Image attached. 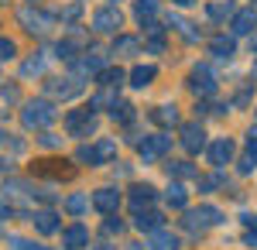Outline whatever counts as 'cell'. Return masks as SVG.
Here are the masks:
<instances>
[{
	"label": "cell",
	"instance_id": "ab89813d",
	"mask_svg": "<svg viewBox=\"0 0 257 250\" xmlns=\"http://www.w3.org/2000/svg\"><path fill=\"white\" fill-rule=\"evenodd\" d=\"M148 52L161 55V52H165V38H161V35H148Z\"/></svg>",
	"mask_w": 257,
	"mask_h": 250
},
{
	"label": "cell",
	"instance_id": "30bf717a",
	"mask_svg": "<svg viewBox=\"0 0 257 250\" xmlns=\"http://www.w3.org/2000/svg\"><path fill=\"white\" fill-rule=\"evenodd\" d=\"M79 89H82V86L76 82V79H52V82L45 86V93H48L52 99H72Z\"/></svg>",
	"mask_w": 257,
	"mask_h": 250
},
{
	"label": "cell",
	"instance_id": "4316f807",
	"mask_svg": "<svg viewBox=\"0 0 257 250\" xmlns=\"http://www.w3.org/2000/svg\"><path fill=\"white\" fill-rule=\"evenodd\" d=\"M165 168H168L172 178H196V168H192L189 161H168Z\"/></svg>",
	"mask_w": 257,
	"mask_h": 250
},
{
	"label": "cell",
	"instance_id": "e0dca14e",
	"mask_svg": "<svg viewBox=\"0 0 257 250\" xmlns=\"http://www.w3.org/2000/svg\"><path fill=\"white\" fill-rule=\"evenodd\" d=\"M257 168V134H247V151H243V158H240L237 172L240 175H250Z\"/></svg>",
	"mask_w": 257,
	"mask_h": 250
},
{
	"label": "cell",
	"instance_id": "2e32d148",
	"mask_svg": "<svg viewBox=\"0 0 257 250\" xmlns=\"http://www.w3.org/2000/svg\"><path fill=\"white\" fill-rule=\"evenodd\" d=\"M151 202H155V189L151 185H134L131 189V209L134 212H144Z\"/></svg>",
	"mask_w": 257,
	"mask_h": 250
},
{
	"label": "cell",
	"instance_id": "b9f144b4",
	"mask_svg": "<svg viewBox=\"0 0 257 250\" xmlns=\"http://www.w3.org/2000/svg\"><path fill=\"white\" fill-rule=\"evenodd\" d=\"M38 141H41V148H52V151H55V148H62V141H59L55 134H52V131H45V134H41Z\"/></svg>",
	"mask_w": 257,
	"mask_h": 250
},
{
	"label": "cell",
	"instance_id": "7bdbcfd3",
	"mask_svg": "<svg viewBox=\"0 0 257 250\" xmlns=\"http://www.w3.org/2000/svg\"><path fill=\"white\" fill-rule=\"evenodd\" d=\"M120 230H123V223H120V219H113V216L103 223V233H106V236H113V233H120Z\"/></svg>",
	"mask_w": 257,
	"mask_h": 250
},
{
	"label": "cell",
	"instance_id": "44dd1931",
	"mask_svg": "<svg viewBox=\"0 0 257 250\" xmlns=\"http://www.w3.org/2000/svg\"><path fill=\"white\" fill-rule=\"evenodd\" d=\"M206 14H209L213 21H223V18H233L237 7H233V0H213V4L206 7Z\"/></svg>",
	"mask_w": 257,
	"mask_h": 250
},
{
	"label": "cell",
	"instance_id": "7dc6e473",
	"mask_svg": "<svg viewBox=\"0 0 257 250\" xmlns=\"http://www.w3.org/2000/svg\"><path fill=\"white\" fill-rule=\"evenodd\" d=\"M247 243H250V247H257V230H250V233H247Z\"/></svg>",
	"mask_w": 257,
	"mask_h": 250
},
{
	"label": "cell",
	"instance_id": "1f68e13d",
	"mask_svg": "<svg viewBox=\"0 0 257 250\" xmlns=\"http://www.w3.org/2000/svg\"><path fill=\"white\" fill-rule=\"evenodd\" d=\"M99 86H110V89H120V82H123V72L120 69H103L99 72Z\"/></svg>",
	"mask_w": 257,
	"mask_h": 250
},
{
	"label": "cell",
	"instance_id": "f35d334b",
	"mask_svg": "<svg viewBox=\"0 0 257 250\" xmlns=\"http://www.w3.org/2000/svg\"><path fill=\"white\" fill-rule=\"evenodd\" d=\"M14 55H18V45L11 38H0V62H4V58H14Z\"/></svg>",
	"mask_w": 257,
	"mask_h": 250
},
{
	"label": "cell",
	"instance_id": "603a6c76",
	"mask_svg": "<svg viewBox=\"0 0 257 250\" xmlns=\"http://www.w3.org/2000/svg\"><path fill=\"white\" fill-rule=\"evenodd\" d=\"M151 120L161 123V127H175V123H178V110H175V106H158V110L151 113Z\"/></svg>",
	"mask_w": 257,
	"mask_h": 250
},
{
	"label": "cell",
	"instance_id": "8992f818",
	"mask_svg": "<svg viewBox=\"0 0 257 250\" xmlns=\"http://www.w3.org/2000/svg\"><path fill=\"white\" fill-rule=\"evenodd\" d=\"M206 154H209V161H213V165L219 168V165H230V161H233V154H237V144H233L230 137H216V141L206 148Z\"/></svg>",
	"mask_w": 257,
	"mask_h": 250
},
{
	"label": "cell",
	"instance_id": "c3c4849f",
	"mask_svg": "<svg viewBox=\"0 0 257 250\" xmlns=\"http://www.w3.org/2000/svg\"><path fill=\"white\" fill-rule=\"evenodd\" d=\"M172 4H178V7H192L196 0H172Z\"/></svg>",
	"mask_w": 257,
	"mask_h": 250
},
{
	"label": "cell",
	"instance_id": "f6af8a7d",
	"mask_svg": "<svg viewBox=\"0 0 257 250\" xmlns=\"http://www.w3.org/2000/svg\"><path fill=\"white\" fill-rule=\"evenodd\" d=\"M0 96H4V103H14V99H18V89H14V86H11V89H4V93H0Z\"/></svg>",
	"mask_w": 257,
	"mask_h": 250
},
{
	"label": "cell",
	"instance_id": "d4e9b609",
	"mask_svg": "<svg viewBox=\"0 0 257 250\" xmlns=\"http://www.w3.org/2000/svg\"><path fill=\"white\" fill-rule=\"evenodd\" d=\"M202 219V226H216V223H223V212L216 209V206H199V209H192Z\"/></svg>",
	"mask_w": 257,
	"mask_h": 250
},
{
	"label": "cell",
	"instance_id": "8fae6325",
	"mask_svg": "<svg viewBox=\"0 0 257 250\" xmlns=\"http://www.w3.org/2000/svg\"><path fill=\"white\" fill-rule=\"evenodd\" d=\"M93 206H96L99 212H106V216H113L120 206V192L117 189H96L93 192Z\"/></svg>",
	"mask_w": 257,
	"mask_h": 250
},
{
	"label": "cell",
	"instance_id": "3957f363",
	"mask_svg": "<svg viewBox=\"0 0 257 250\" xmlns=\"http://www.w3.org/2000/svg\"><path fill=\"white\" fill-rule=\"evenodd\" d=\"M138 151H141V161L151 165V161H158V158H165V154L172 151V137H165V134L144 137V141L138 144Z\"/></svg>",
	"mask_w": 257,
	"mask_h": 250
},
{
	"label": "cell",
	"instance_id": "277c9868",
	"mask_svg": "<svg viewBox=\"0 0 257 250\" xmlns=\"http://www.w3.org/2000/svg\"><path fill=\"white\" fill-rule=\"evenodd\" d=\"M189 89H192L199 99H206V96L216 93V76L209 72V65H196V69H192V76H189Z\"/></svg>",
	"mask_w": 257,
	"mask_h": 250
},
{
	"label": "cell",
	"instance_id": "f907efd6",
	"mask_svg": "<svg viewBox=\"0 0 257 250\" xmlns=\"http://www.w3.org/2000/svg\"><path fill=\"white\" fill-rule=\"evenodd\" d=\"M250 52H257V35H254V38H250Z\"/></svg>",
	"mask_w": 257,
	"mask_h": 250
},
{
	"label": "cell",
	"instance_id": "ee69618b",
	"mask_svg": "<svg viewBox=\"0 0 257 250\" xmlns=\"http://www.w3.org/2000/svg\"><path fill=\"white\" fill-rule=\"evenodd\" d=\"M11 247H14V250H45V247H35V243L21 240V236H11Z\"/></svg>",
	"mask_w": 257,
	"mask_h": 250
},
{
	"label": "cell",
	"instance_id": "681fc988",
	"mask_svg": "<svg viewBox=\"0 0 257 250\" xmlns=\"http://www.w3.org/2000/svg\"><path fill=\"white\" fill-rule=\"evenodd\" d=\"M96 250H117V247H110V243H99V247Z\"/></svg>",
	"mask_w": 257,
	"mask_h": 250
},
{
	"label": "cell",
	"instance_id": "60d3db41",
	"mask_svg": "<svg viewBox=\"0 0 257 250\" xmlns=\"http://www.w3.org/2000/svg\"><path fill=\"white\" fill-rule=\"evenodd\" d=\"M82 14V4L79 0H76V4H69V7H65V11H62V21H76Z\"/></svg>",
	"mask_w": 257,
	"mask_h": 250
},
{
	"label": "cell",
	"instance_id": "db71d44e",
	"mask_svg": "<svg viewBox=\"0 0 257 250\" xmlns=\"http://www.w3.org/2000/svg\"><path fill=\"white\" fill-rule=\"evenodd\" d=\"M0 4H7V0H0Z\"/></svg>",
	"mask_w": 257,
	"mask_h": 250
},
{
	"label": "cell",
	"instance_id": "ac0fdd59",
	"mask_svg": "<svg viewBox=\"0 0 257 250\" xmlns=\"http://www.w3.org/2000/svg\"><path fill=\"white\" fill-rule=\"evenodd\" d=\"M155 76H158V69H155V65H134V69H131V86L144 89V86H151V82H155Z\"/></svg>",
	"mask_w": 257,
	"mask_h": 250
},
{
	"label": "cell",
	"instance_id": "5bb4252c",
	"mask_svg": "<svg viewBox=\"0 0 257 250\" xmlns=\"http://www.w3.org/2000/svg\"><path fill=\"white\" fill-rule=\"evenodd\" d=\"M254 24H257V14L247 7V11H237V14H233L230 31H233V35H254Z\"/></svg>",
	"mask_w": 257,
	"mask_h": 250
},
{
	"label": "cell",
	"instance_id": "ffe728a7",
	"mask_svg": "<svg viewBox=\"0 0 257 250\" xmlns=\"http://www.w3.org/2000/svg\"><path fill=\"white\" fill-rule=\"evenodd\" d=\"M168 28H175V31H178L185 41H199V31H196V28H192L185 18H182V14H168Z\"/></svg>",
	"mask_w": 257,
	"mask_h": 250
},
{
	"label": "cell",
	"instance_id": "f546056e",
	"mask_svg": "<svg viewBox=\"0 0 257 250\" xmlns=\"http://www.w3.org/2000/svg\"><path fill=\"white\" fill-rule=\"evenodd\" d=\"M113 52H117V55H138V38L120 35V38L113 41Z\"/></svg>",
	"mask_w": 257,
	"mask_h": 250
},
{
	"label": "cell",
	"instance_id": "836d02e7",
	"mask_svg": "<svg viewBox=\"0 0 257 250\" xmlns=\"http://www.w3.org/2000/svg\"><path fill=\"white\" fill-rule=\"evenodd\" d=\"M76 161H79V165H99V154H96V148L82 144L79 151H76Z\"/></svg>",
	"mask_w": 257,
	"mask_h": 250
},
{
	"label": "cell",
	"instance_id": "6da1fadb",
	"mask_svg": "<svg viewBox=\"0 0 257 250\" xmlns=\"http://www.w3.org/2000/svg\"><path fill=\"white\" fill-rule=\"evenodd\" d=\"M55 116H59V110H55L52 99H31V103H24V110H21V123H24L28 131H45Z\"/></svg>",
	"mask_w": 257,
	"mask_h": 250
},
{
	"label": "cell",
	"instance_id": "f5cc1de1",
	"mask_svg": "<svg viewBox=\"0 0 257 250\" xmlns=\"http://www.w3.org/2000/svg\"><path fill=\"white\" fill-rule=\"evenodd\" d=\"M4 168H7V161H4V158H0V172H4Z\"/></svg>",
	"mask_w": 257,
	"mask_h": 250
},
{
	"label": "cell",
	"instance_id": "9c48e42d",
	"mask_svg": "<svg viewBox=\"0 0 257 250\" xmlns=\"http://www.w3.org/2000/svg\"><path fill=\"white\" fill-rule=\"evenodd\" d=\"M62 247L65 250H82L89 247V230L82 223H72L69 230H62Z\"/></svg>",
	"mask_w": 257,
	"mask_h": 250
},
{
	"label": "cell",
	"instance_id": "d6a6232c",
	"mask_svg": "<svg viewBox=\"0 0 257 250\" xmlns=\"http://www.w3.org/2000/svg\"><path fill=\"white\" fill-rule=\"evenodd\" d=\"M110 116H113L117 123H131V120H134V106H131V103H117V106L110 110Z\"/></svg>",
	"mask_w": 257,
	"mask_h": 250
},
{
	"label": "cell",
	"instance_id": "ba28073f",
	"mask_svg": "<svg viewBox=\"0 0 257 250\" xmlns=\"http://www.w3.org/2000/svg\"><path fill=\"white\" fill-rule=\"evenodd\" d=\"M182 148L189 154L206 151V148H209V144H206V131H202L199 123H185V127H182Z\"/></svg>",
	"mask_w": 257,
	"mask_h": 250
},
{
	"label": "cell",
	"instance_id": "bcb514c9",
	"mask_svg": "<svg viewBox=\"0 0 257 250\" xmlns=\"http://www.w3.org/2000/svg\"><path fill=\"white\" fill-rule=\"evenodd\" d=\"M247 99H250V86H243V89H240V93H237V103H240V106H243Z\"/></svg>",
	"mask_w": 257,
	"mask_h": 250
},
{
	"label": "cell",
	"instance_id": "7a4b0ae2",
	"mask_svg": "<svg viewBox=\"0 0 257 250\" xmlns=\"http://www.w3.org/2000/svg\"><path fill=\"white\" fill-rule=\"evenodd\" d=\"M65 127L72 137H89L96 131V116H93V106H82V110H72L65 116Z\"/></svg>",
	"mask_w": 257,
	"mask_h": 250
},
{
	"label": "cell",
	"instance_id": "d6986e66",
	"mask_svg": "<svg viewBox=\"0 0 257 250\" xmlns=\"http://www.w3.org/2000/svg\"><path fill=\"white\" fill-rule=\"evenodd\" d=\"M209 52H213L216 58H223V62H226V58H233L237 45H233V38H226V35H216V38L209 41Z\"/></svg>",
	"mask_w": 257,
	"mask_h": 250
},
{
	"label": "cell",
	"instance_id": "4dcf8cb0",
	"mask_svg": "<svg viewBox=\"0 0 257 250\" xmlns=\"http://www.w3.org/2000/svg\"><path fill=\"white\" fill-rule=\"evenodd\" d=\"M65 209L72 212V216H82V212L89 209V199H86V195H82V192L69 195V199H65Z\"/></svg>",
	"mask_w": 257,
	"mask_h": 250
},
{
	"label": "cell",
	"instance_id": "4fadbf2b",
	"mask_svg": "<svg viewBox=\"0 0 257 250\" xmlns=\"http://www.w3.org/2000/svg\"><path fill=\"white\" fill-rule=\"evenodd\" d=\"M31 223H35V230H38V233H45V236H52V233H59V230H62L59 216H55L52 209H41V212H35V216H31Z\"/></svg>",
	"mask_w": 257,
	"mask_h": 250
},
{
	"label": "cell",
	"instance_id": "5b68a950",
	"mask_svg": "<svg viewBox=\"0 0 257 250\" xmlns=\"http://www.w3.org/2000/svg\"><path fill=\"white\" fill-rule=\"evenodd\" d=\"M18 21L24 24V31H31V35H48V28H52V18L35 11V7H21Z\"/></svg>",
	"mask_w": 257,
	"mask_h": 250
},
{
	"label": "cell",
	"instance_id": "83f0119b",
	"mask_svg": "<svg viewBox=\"0 0 257 250\" xmlns=\"http://www.w3.org/2000/svg\"><path fill=\"white\" fill-rule=\"evenodd\" d=\"M165 202H168L172 209H185V202H189V195H185V189H182V185H172V189L165 192Z\"/></svg>",
	"mask_w": 257,
	"mask_h": 250
},
{
	"label": "cell",
	"instance_id": "816d5d0a",
	"mask_svg": "<svg viewBox=\"0 0 257 250\" xmlns=\"http://www.w3.org/2000/svg\"><path fill=\"white\" fill-rule=\"evenodd\" d=\"M250 76H254V82H257V62H254V69H250Z\"/></svg>",
	"mask_w": 257,
	"mask_h": 250
},
{
	"label": "cell",
	"instance_id": "52a82bcc",
	"mask_svg": "<svg viewBox=\"0 0 257 250\" xmlns=\"http://www.w3.org/2000/svg\"><path fill=\"white\" fill-rule=\"evenodd\" d=\"M120 28V11L117 7H99L96 14H93V31L99 35H113Z\"/></svg>",
	"mask_w": 257,
	"mask_h": 250
},
{
	"label": "cell",
	"instance_id": "7402d4cb",
	"mask_svg": "<svg viewBox=\"0 0 257 250\" xmlns=\"http://www.w3.org/2000/svg\"><path fill=\"white\" fill-rule=\"evenodd\" d=\"M117 103H120V99H117V89H110V86H103L96 96L89 99V106H93V110H99V106H110V110H113Z\"/></svg>",
	"mask_w": 257,
	"mask_h": 250
},
{
	"label": "cell",
	"instance_id": "74e56055",
	"mask_svg": "<svg viewBox=\"0 0 257 250\" xmlns=\"http://www.w3.org/2000/svg\"><path fill=\"white\" fill-rule=\"evenodd\" d=\"M72 52H76V41H72V38H65V41L55 45V55H59V58H72Z\"/></svg>",
	"mask_w": 257,
	"mask_h": 250
},
{
	"label": "cell",
	"instance_id": "e575fe53",
	"mask_svg": "<svg viewBox=\"0 0 257 250\" xmlns=\"http://www.w3.org/2000/svg\"><path fill=\"white\" fill-rule=\"evenodd\" d=\"M0 148H7L11 154H24V144H21V141H14L7 131H0Z\"/></svg>",
	"mask_w": 257,
	"mask_h": 250
},
{
	"label": "cell",
	"instance_id": "484cf974",
	"mask_svg": "<svg viewBox=\"0 0 257 250\" xmlns=\"http://www.w3.org/2000/svg\"><path fill=\"white\" fill-rule=\"evenodd\" d=\"M96 154H99V165L113 161V158H117V141H113V137H103L96 144Z\"/></svg>",
	"mask_w": 257,
	"mask_h": 250
},
{
	"label": "cell",
	"instance_id": "9a60e30c",
	"mask_svg": "<svg viewBox=\"0 0 257 250\" xmlns=\"http://www.w3.org/2000/svg\"><path fill=\"white\" fill-rule=\"evenodd\" d=\"M148 247L151 250H178V236L161 226V230H155L151 236H148Z\"/></svg>",
	"mask_w": 257,
	"mask_h": 250
},
{
	"label": "cell",
	"instance_id": "f1b7e54d",
	"mask_svg": "<svg viewBox=\"0 0 257 250\" xmlns=\"http://www.w3.org/2000/svg\"><path fill=\"white\" fill-rule=\"evenodd\" d=\"M76 72H103V58L96 55V52H93V55H86V58H79V62H76Z\"/></svg>",
	"mask_w": 257,
	"mask_h": 250
},
{
	"label": "cell",
	"instance_id": "cb8c5ba5",
	"mask_svg": "<svg viewBox=\"0 0 257 250\" xmlns=\"http://www.w3.org/2000/svg\"><path fill=\"white\" fill-rule=\"evenodd\" d=\"M155 14H158V4H155V0H138V4H134V18H138L141 24H148Z\"/></svg>",
	"mask_w": 257,
	"mask_h": 250
},
{
	"label": "cell",
	"instance_id": "7c38bea8",
	"mask_svg": "<svg viewBox=\"0 0 257 250\" xmlns=\"http://www.w3.org/2000/svg\"><path fill=\"white\" fill-rule=\"evenodd\" d=\"M134 226H138L141 233H148V236H151L155 230H161V226H165V216H161V212H155V209L134 212Z\"/></svg>",
	"mask_w": 257,
	"mask_h": 250
},
{
	"label": "cell",
	"instance_id": "d590c367",
	"mask_svg": "<svg viewBox=\"0 0 257 250\" xmlns=\"http://www.w3.org/2000/svg\"><path fill=\"white\" fill-rule=\"evenodd\" d=\"M182 226H185L189 233H202V230H206V226H202V219H199V216H196L192 209L185 212V219H182Z\"/></svg>",
	"mask_w": 257,
	"mask_h": 250
},
{
	"label": "cell",
	"instance_id": "8d00e7d4",
	"mask_svg": "<svg viewBox=\"0 0 257 250\" xmlns=\"http://www.w3.org/2000/svg\"><path fill=\"white\" fill-rule=\"evenodd\" d=\"M41 69H45V62H41V58H28V62L21 65V76H38Z\"/></svg>",
	"mask_w": 257,
	"mask_h": 250
}]
</instances>
